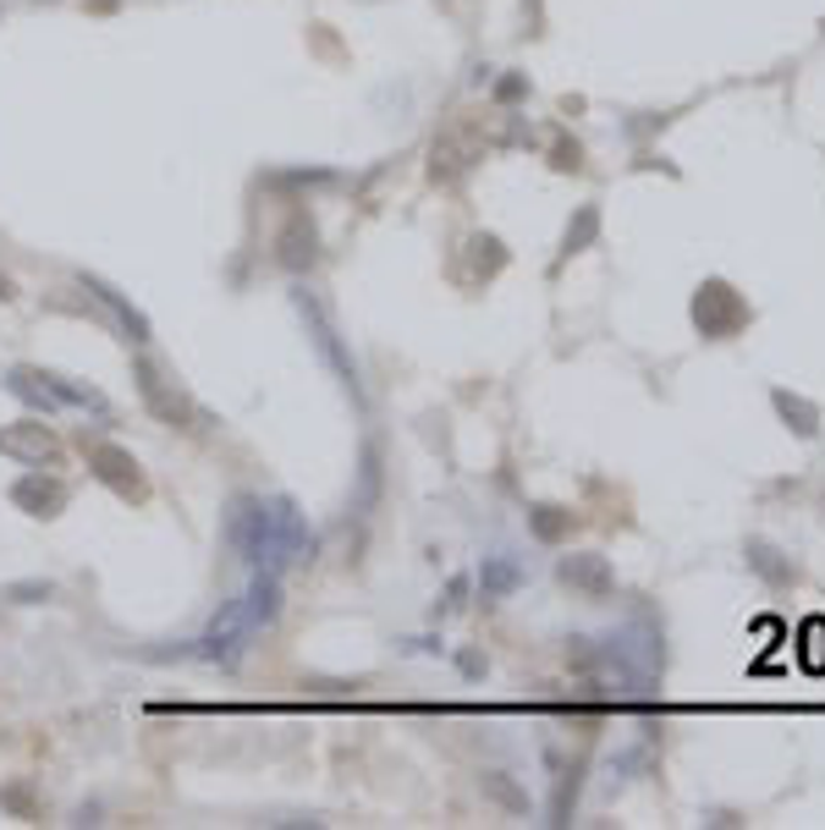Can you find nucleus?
Instances as JSON below:
<instances>
[{"mask_svg": "<svg viewBox=\"0 0 825 830\" xmlns=\"http://www.w3.org/2000/svg\"><path fill=\"white\" fill-rule=\"evenodd\" d=\"M694 324L710 342H726V336H737V330L749 324V303H742V292H732L726 281H705L694 292Z\"/></svg>", "mask_w": 825, "mask_h": 830, "instance_id": "nucleus-1", "label": "nucleus"}, {"mask_svg": "<svg viewBox=\"0 0 825 830\" xmlns=\"http://www.w3.org/2000/svg\"><path fill=\"white\" fill-rule=\"evenodd\" d=\"M561 584L578 589V595H589V600H606L617 589V572L606 566V556H567L561 561Z\"/></svg>", "mask_w": 825, "mask_h": 830, "instance_id": "nucleus-2", "label": "nucleus"}, {"mask_svg": "<svg viewBox=\"0 0 825 830\" xmlns=\"http://www.w3.org/2000/svg\"><path fill=\"white\" fill-rule=\"evenodd\" d=\"M473 159H479V143H473L468 132H446V138L435 143L430 171H435V182H452V177H462V171H468Z\"/></svg>", "mask_w": 825, "mask_h": 830, "instance_id": "nucleus-3", "label": "nucleus"}, {"mask_svg": "<svg viewBox=\"0 0 825 830\" xmlns=\"http://www.w3.org/2000/svg\"><path fill=\"white\" fill-rule=\"evenodd\" d=\"M138 391L149 396V407L160 412V419H172V424H188V419H193L188 396H182V391H165V385H160V374H154L149 363H138Z\"/></svg>", "mask_w": 825, "mask_h": 830, "instance_id": "nucleus-4", "label": "nucleus"}, {"mask_svg": "<svg viewBox=\"0 0 825 830\" xmlns=\"http://www.w3.org/2000/svg\"><path fill=\"white\" fill-rule=\"evenodd\" d=\"M771 401H776V412L787 419V430H792V435H803V440H814V435H820V407H814V401H803V396H792V391H776Z\"/></svg>", "mask_w": 825, "mask_h": 830, "instance_id": "nucleus-5", "label": "nucleus"}, {"mask_svg": "<svg viewBox=\"0 0 825 830\" xmlns=\"http://www.w3.org/2000/svg\"><path fill=\"white\" fill-rule=\"evenodd\" d=\"M749 566L765 577V584H776V589H787V584H792V561H782V550H771L765 539H754V545H749Z\"/></svg>", "mask_w": 825, "mask_h": 830, "instance_id": "nucleus-6", "label": "nucleus"}, {"mask_svg": "<svg viewBox=\"0 0 825 830\" xmlns=\"http://www.w3.org/2000/svg\"><path fill=\"white\" fill-rule=\"evenodd\" d=\"M0 451L28 457V462H45V457H55V440L45 435V424H34V430H23V435H0Z\"/></svg>", "mask_w": 825, "mask_h": 830, "instance_id": "nucleus-7", "label": "nucleus"}, {"mask_svg": "<svg viewBox=\"0 0 825 830\" xmlns=\"http://www.w3.org/2000/svg\"><path fill=\"white\" fill-rule=\"evenodd\" d=\"M308 259H314V226L297 215V220H292V231L281 237V265H292V270H297V265H308Z\"/></svg>", "mask_w": 825, "mask_h": 830, "instance_id": "nucleus-8", "label": "nucleus"}, {"mask_svg": "<svg viewBox=\"0 0 825 830\" xmlns=\"http://www.w3.org/2000/svg\"><path fill=\"white\" fill-rule=\"evenodd\" d=\"M94 457H100V462H105V468H100V473H105V478H116V484H122V489H127V495H143V484H138V462H132V457H127V451H111V446H100V451H94Z\"/></svg>", "mask_w": 825, "mask_h": 830, "instance_id": "nucleus-9", "label": "nucleus"}, {"mask_svg": "<svg viewBox=\"0 0 825 830\" xmlns=\"http://www.w3.org/2000/svg\"><path fill=\"white\" fill-rule=\"evenodd\" d=\"M479 584H484V600H495V595H507V589H518V566L507 561V556H495L484 572H479Z\"/></svg>", "mask_w": 825, "mask_h": 830, "instance_id": "nucleus-10", "label": "nucleus"}, {"mask_svg": "<svg viewBox=\"0 0 825 830\" xmlns=\"http://www.w3.org/2000/svg\"><path fill=\"white\" fill-rule=\"evenodd\" d=\"M529 523H534V534H540L545 545H556V539L572 528V512H561V507H534V512H529Z\"/></svg>", "mask_w": 825, "mask_h": 830, "instance_id": "nucleus-11", "label": "nucleus"}, {"mask_svg": "<svg viewBox=\"0 0 825 830\" xmlns=\"http://www.w3.org/2000/svg\"><path fill=\"white\" fill-rule=\"evenodd\" d=\"M595 231H600V215H595V204H584V209H578V220L567 226V254H578V247H584Z\"/></svg>", "mask_w": 825, "mask_h": 830, "instance_id": "nucleus-12", "label": "nucleus"}, {"mask_svg": "<svg viewBox=\"0 0 825 830\" xmlns=\"http://www.w3.org/2000/svg\"><path fill=\"white\" fill-rule=\"evenodd\" d=\"M484 792H490V797H502V803H507V808H518V814L529 808V797H523L512 781H502V776H484Z\"/></svg>", "mask_w": 825, "mask_h": 830, "instance_id": "nucleus-13", "label": "nucleus"}, {"mask_svg": "<svg viewBox=\"0 0 825 830\" xmlns=\"http://www.w3.org/2000/svg\"><path fill=\"white\" fill-rule=\"evenodd\" d=\"M518 94H523V77H507L502 89H495V100H518Z\"/></svg>", "mask_w": 825, "mask_h": 830, "instance_id": "nucleus-14", "label": "nucleus"}, {"mask_svg": "<svg viewBox=\"0 0 825 830\" xmlns=\"http://www.w3.org/2000/svg\"><path fill=\"white\" fill-rule=\"evenodd\" d=\"M7 292H12V286H7V281H0V297H7Z\"/></svg>", "mask_w": 825, "mask_h": 830, "instance_id": "nucleus-15", "label": "nucleus"}]
</instances>
